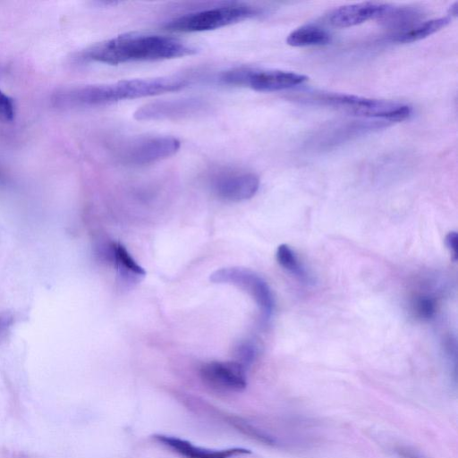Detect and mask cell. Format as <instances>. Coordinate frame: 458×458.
<instances>
[{
  "label": "cell",
  "instance_id": "cell-8",
  "mask_svg": "<svg viewBox=\"0 0 458 458\" xmlns=\"http://www.w3.org/2000/svg\"><path fill=\"white\" fill-rule=\"evenodd\" d=\"M199 375L208 386L221 392H240L247 386L246 369L234 360L205 363Z\"/></svg>",
  "mask_w": 458,
  "mask_h": 458
},
{
  "label": "cell",
  "instance_id": "cell-22",
  "mask_svg": "<svg viewBox=\"0 0 458 458\" xmlns=\"http://www.w3.org/2000/svg\"><path fill=\"white\" fill-rule=\"evenodd\" d=\"M11 320L8 316H0V335L10 326Z\"/></svg>",
  "mask_w": 458,
  "mask_h": 458
},
{
  "label": "cell",
  "instance_id": "cell-17",
  "mask_svg": "<svg viewBox=\"0 0 458 458\" xmlns=\"http://www.w3.org/2000/svg\"><path fill=\"white\" fill-rule=\"evenodd\" d=\"M276 257L279 265L284 269L301 279L307 277L304 268L300 265L296 255L288 245H279L276 250Z\"/></svg>",
  "mask_w": 458,
  "mask_h": 458
},
{
  "label": "cell",
  "instance_id": "cell-15",
  "mask_svg": "<svg viewBox=\"0 0 458 458\" xmlns=\"http://www.w3.org/2000/svg\"><path fill=\"white\" fill-rule=\"evenodd\" d=\"M450 17H439L421 21L410 29L394 35V40L399 43H411L423 39L446 27Z\"/></svg>",
  "mask_w": 458,
  "mask_h": 458
},
{
  "label": "cell",
  "instance_id": "cell-9",
  "mask_svg": "<svg viewBox=\"0 0 458 458\" xmlns=\"http://www.w3.org/2000/svg\"><path fill=\"white\" fill-rule=\"evenodd\" d=\"M259 188V178L250 172H224L212 180L215 194L225 200L242 201L252 198Z\"/></svg>",
  "mask_w": 458,
  "mask_h": 458
},
{
  "label": "cell",
  "instance_id": "cell-11",
  "mask_svg": "<svg viewBox=\"0 0 458 458\" xmlns=\"http://www.w3.org/2000/svg\"><path fill=\"white\" fill-rule=\"evenodd\" d=\"M153 439L185 458H233L250 453V450L242 447L221 450L201 447L185 439L164 434H155Z\"/></svg>",
  "mask_w": 458,
  "mask_h": 458
},
{
  "label": "cell",
  "instance_id": "cell-23",
  "mask_svg": "<svg viewBox=\"0 0 458 458\" xmlns=\"http://www.w3.org/2000/svg\"><path fill=\"white\" fill-rule=\"evenodd\" d=\"M398 454L403 458H420L418 455H416L415 454H413L408 450H404V449H399Z\"/></svg>",
  "mask_w": 458,
  "mask_h": 458
},
{
  "label": "cell",
  "instance_id": "cell-3",
  "mask_svg": "<svg viewBox=\"0 0 458 458\" xmlns=\"http://www.w3.org/2000/svg\"><path fill=\"white\" fill-rule=\"evenodd\" d=\"M261 9L244 3H226L175 17L165 24L173 32H201L220 29L260 14Z\"/></svg>",
  "mask_w": 458,
  "mask_h": 458
},
{
  "label": "cell",
  "instance_id": "cell-20",
  "mask_svg": "<svg viewBox=\"0 0 458 458\" xmlns=\"http://www.w3.org/2000/svg\"><path fill=\"white\" fill-rule=\"evenodd\" d=\"M14 114L15 110L13 98L5 95L0 89V122L7 123L13 121Z\"/></svg>",
  "mask_w": 458,
  "mask_h": 458
},
{
  "label": "cell",
  "instance_id": "cell-4",
  "mask_svg": "<svg viewBox=\"0 0 458 458\" xmlns=\"http://www.w3.org/2000/svg\"><path fill=\"white\" fill-rule=\"evenodd\" d=\"M315 100L350 114L386 122H402L412 113L411 106L407 104L352 94L322 93Z\"/></svg>",
  "mask_w": 458,
  "mask_h": 458
},
{
  "label": "cell",
  "instance_id": "cell-21",
  "mask_svg": "<svg viewBox=\"0 0 458 458\" xmlns=\"http://www.w3.org/2000/svg\"><path fill=\"white\" fill-rule=\"evenodd\" d=\"M445 242L448 250L452 254V259L457 260V250H458V234L456 232H450L445 238Z\"/></svg>",
  "mask_w": 458,
  "mask_h": 458
},
{
  "label": "cell",
  "instance_id": "cell-5",
  "mask_svg": "<svg viewBox=\"0 0 458 458\" xmlns=\"http://www.w3.org/2000/svg\"><path fill=\"white\" fill-rule=\"evenodd\" d=\"M219 80L227 85L248 87L260 92H275L302 84L308 78L290 71L235 68L224 72Z\"/></svg>",
  "mask_w": 458,
  "mask_h": 458
},
{
  "label": "cell",
  "instance_id": "cell-16",
  "mask_svg": "<svg viewBox=\"0 0 458 458\" xmlns=\"http://www.w3.org/2000/svg\"><path fill=\"white\" fill-rule=\"evenodd\" d=\"M111 251L116 268L123 279L137 282L144 277L145 270L132 259L121 243L113 242Z\"/></svg>",
  "mask_w": 458,
  "mask_h": 458
},
{
  "label": "cell",
  "instance_id": "cell-24",
  "mask_svg": "<svg viewBox=\"0 0 458 458\" xmlns=\"http://www.w3.org/2000/svg\"><path fill=\"white\" fill-rule=\"evenodd\" d=\"M457 12H458V3L457 2H454L450 7H449V11H448V14L451 16V19L453 17H456L457 16Z\"/></svg>",
  "mask_w": 458,
  "mask_h": 458
},
{
  "label": "cell",
  "instance_id": "cell-14",
  "mask_svg": "<svg viewBox=\"0 0 458 458\" xmlns=\"http://www.w3.org/2000/svg\"><path fill=\"white\" fill-rule=\"evenodd\" d=\"M331 41L330 33L317 25H303L293 30L286 38V43L292 47H303L323 46Z\"/></svg>",
  "mask_w": 458,
  "mask_h": 458
},
{
  "label": "cell",
  "instance_id": "cell-10",
  "mask_svg": "<svg viewBox=\"0 0 458 458\" xmlns=\"http://www.w3.org/2000/svg\"><path fill=\"white\" fill-rule=\"evenodd\" d=\"M204 103L197 98H181L146 104L136 110L137 120H165L190 116L199 112Z\"/></svg>",
  "mask_w": 458,
  "mask_h": 458
},
{
  "label": "cell",
  "instance_id": "cell-12",
  "mask_svg": "<svg viewBox=\"0 0 458 458\" xmlns=\"http://www.w3.org/2000/svg\"><path fill=\"white\" fill-rule=\"evenodd\" d=\"M387 5L382 3L363 2L339 6L330 13L329 22L337 28H348L369 20H378Z\"/></svg>",
  "mask_w": 458,
  "mask_h": 458
},
{
  "label": "cell",
  "instance_id": "cell-2",
  "mask_svg": "<svg viewBox=\"0 0 458 458\" xmlns=\"http://www.w3.org/2000/svg\"><path fill=\"white\" fill-rule=\"evenodd\" d=\"M188 85L189 81L181 77L123 80L60 89L52 96L51 102L60 109L93 107L178 91Z\"/></svg>",
  "mask_w": 458,
  "mask_h": 458
},
{
  "label": "cell",
  "instance_id": "cell-7",
  "mask_svg": "<svg viewBox=\"0 0 458 458\" xmlns=\"http://www.w3.org/2000/svg\"><path fill=\"white\" fill-rule=\"evenodd\" d=\"M210 281L216 284H233L250 295L264 316L269 317L274 300L266 281L255 272L243 267H231L216 270L210 275Z\"/></svg>",
  "mask_w": 458,
  "mask_h": 458
},
{
  "label": "cell",
  "instance_id": "cell-18",
  "mask_svg": "<svg viewBox=\"0 0 458 458\" xmlns=\"http://www.w3.org/2000/svg\"><path fill=\"white\" fill-rule=\"evenodd\" d=\"M257 355L256 347L249 343L239 344L235 348L234 356L236 362L240 363L245 369L250 366L255 360Z\"/></svg>",
  "mask_w": 458,
  "mask_h": 458
},
{
  "label": "cell",
  "instance_id": "cell-1",
  "mask_svg": "<svg viewBox=\"0 0 458 458\" xmlns=\"http://www.w3.org/2000/svg\"><path fill=\"white\" fill-rule=\"evenodd\" d=\"M196 52V47L174 37L131 32L96 43L83 50L79 58L116 65L183 57Z\"/></svg>",
  "mask_w": 458,
  "mask_h": 458
},
{
  "label": "cell",
  "instance_id": "cell-19",
  "mask_svg": "<svg viewBox=\"0 0 458 458\" xmlns=\"http://www.w3.org/2000/svg\"><path fill=\"white\" fill-rule=\"evenodd\" d=\"M416 314L423 319L431 318L436 313V302L429 296H421L415 302Z\"/></svg>",
  "mask_w": 458,
  "mask_h": 458
},
{
  "label": "cell",
  "instance_id": "cell-13",
  "mask_svg": "<svg viewBox=\"0 0 458 458\" xmlns=\"http://www.w3.org/2000/svg\"><path fill=\"white\" fill-rule=\"evenodd\" d=\"M421 19H423L421 11L415 7H394L388 4L378 20L384 26L395 30L396 33H399L421 21Z\"/></svg>",
  "mask_w": 458,
  "mask_h": 458
},
{
  "label": "cell",
  "instance_id": "cell-6",
  "mask_svg": "<svg viewBox=\"0 0 458 458\" xmlns=\"http://www.w3.org/2000/svg\"><path fill=\"white\" fill-rule=\"evenodd\" d=\"M180 147V140L173 136H143L122 144L117 156L126 165H144L174 155Z\"/></svg>",
  "mask_w": 458,
  "mask_h": 458
}]
</instances>
